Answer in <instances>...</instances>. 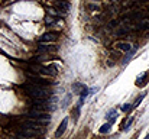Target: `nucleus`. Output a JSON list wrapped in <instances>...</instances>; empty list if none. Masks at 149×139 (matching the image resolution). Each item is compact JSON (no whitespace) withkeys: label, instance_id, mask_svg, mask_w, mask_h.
<instances>
[{"label":"nucleus","instance_id":"1","mask_svg":"<svg viewBox=\"0 0 149 139\" xmlns=\"http://www.w3.org/2000/svg\"><path fill=\"white\" fill-rule=\"evenodd\" d=\"M23 89L31 97H49L51 96V90L48 89V86H39L36 83H26L23 84Z\"/></svg>","mask_w":149,"mask_h":139},{"label":"nucleus","instance_id":"2","mask_svg":"<svg viewBox=\"0 0 149 139\" xmlns=\"http://www.w3.org/2000/svg\"><path fill=\"white\" fill-rule=\"evenodd\" d=\"M31 70L35 71L36 74H45V75H51V77L56 75V68L52 65H35V64H32Z\"/></svg>","mask_w":149,"mask_h":139},{"label":"nucleus","instance_id":"3","mask_svg":"<svg viewBox=\"0 0 149 139\" xmlns=\"http://www.w3.org/2000/svg\"><path fill=\"white\" fill-rule=\"evenodd\" d=\"M29 117L35 119V120H51V116L45 110H39V109H35V107L29 112Z\"/></svg>","mask_w":149,"mask_h":139},{"label":"nucleus","instance_id":"4","mask_svg":"<svg viewBox=\"0 0 149 139\" xmlns=\"http://www.w3.org/2000/svg\"><path fill=\"white\" fill-rule=\"evenodd\" d=\"M26 75L31 78V81L32 83H36V84H39V86H49L51 81H47L45 78H42V77H39L38 74H32V73H26Z\"/></svg>","mask_w":149,"mask_h":139},{"label":"nucleus","instance_id":"5","mask_svg":"<svg viewBox=\"0 0 149 139\" xmlns=\"http://www.w3.org/2000/svg\"><path fill=\"white\" fill-rule=\"evenodd\" d=\"M17 135H19L20 138H35V136L39 135V132H38V131H33V128H32V129H31V128H23Z\"/></svg>","mask_w":149,"mask_h":139},{"label":"nucleus","instance_id":"6","mask_svg":"<svg viewBox=\"0 0 149 139\" xmlns=\"http://www.w3.org/2000/svg\"><path fill=\"white\" fill-rule=\"evenodd\" d=\"M41 44L42 42H56L58 41V35L55 34V32H47V34H44L42 36H39V39H38Z\"/></svg>","mask_w":149,"mask_h":139},{"label":"nucleus","instance_id":"7","mask_svg":"<svg viewBox=\"0 0 149 139\" xmlns=\"http://www.w3.org/2000/svg\"><path fill=\"white\" fill-rule=\"evenodd\" d=\"M55 6L58 9V15H67V12L70 10V3L65 0H58Z\"/></svg>","mask_w":149,"mask_h":139},{"label":"nucleus","instance_id":"8","mask_svg":"<svg viewBox=\"0 0 149 139\" xmlns=\"http://www.w3.org/2000/svg\"><path fill=\"white\" fill-rule=\"evenodd\" d=\"M67 125H68V117L62 119L61 125L58 126V129H56V132H55V136H56V138H59L61 135H64V132H65V129H67Z\"/></svg>","mask_w":149,"mask_h":139},{"label":"nucleus","instance_id":"9","mask_svg":"<svg viewBox=\"0 0 149 139\" xmlns=\"http://www.w3.org/2000/svg\"><path fill=\"white\" fill-rule=\"evenodd\" d=\"M130 44L129 42H116L114 44V48L117 49V51H122V52H127V51H130Z\"/></svg>","mask_w":149,"mask_h":139},{"label":"nucleus","instance_id":"10","mask_svg":"<svg viewBox=\"0 0 149 139\" xmlns=\"http://www.w3.org/2000/svg\"><path fill=\"white\" fill-rule=\"evenodd\" d=\"M38 52H41V54H42V52H52V54H54V52H56V48L54 45L39 46V48H38Z\"/></svg>","mask_w":149,"mask_h":139},{"label":"nucleus","instance_id":"11","mask_svg":"<svg viewBox=\"0 0 149 139\" xmlns=\"http://www.w3.org/2000/svg\"><path fill=\"white\" fill-rule=\"evenodd\" d=\"M135 29H136V31H142V32L149 31V23L148 22H141V23L135 25Z\"/></svg>","mask_w":149,"mask_h":139},{"label":"nucleus","instance_id":"12","mask_svg":"<svg viewBox=\"0 0 149 139\" xmlns=\"http://www.w3.org/2000/svg\"><path fill=\"white\" fill-rule=\"evenodd\" d=\"M83 87H84V84H81V83H74V84H72V93H74V94H80V92L83 90Z\"/></svg>","mask_w":149,"mask_h":139},{"label":"nucleus","instance_id":"13","mask_svg":"<svg viewBox=\"0 0 149 139\" xmlns=\"http://www.w3.org/2000/svg\"><path fill=\"white\" fill-rule=\"evenodd\" d=\"M87 10H90V12H100V6L97 3H88L87 4Z\"/></svg>","mask_w":149,"mask_h":139},{"label":"nucleus","instance_id":"14","mask_svg":"<svg viewBox=\"0 0 149 139\" xmlns=\"http://www.w3.org/2000/svg\"><path fill=\"white\" fill-rule=\"evenodd\" d=\"M110 128H111V123L109 122V123H104L101 128H100V133H107V132H110Z\"/></svg>","mask_w":149,"mask_h":139},{"label":"nucleus","instance_id":"15","mask_svg":"<svg viewBox=\"0 0 149 139\" xmlns=\"http://www.w3.org/2000/svg\"><path fill=\"white\" fill-rule=\"evenodd\" d=\"M55 22H56V17L55 16H47L45 17V23L47 25H54Z\"/></svg>","mask_w":149,"mask_h":139},{"label":"nucleus","instance_id":"16","mask_svg":"<svg viewBox=\"0 0 149 139\" xmlns=\"http://www.w3.org/2000/svg\"><path fill=\"white\" fill-rule=\"evenodd\" d=\"M148 77H149V73H146V74L143 75V78H139V80H138L136 86H139V87H141V86H143V84L146 83V78H148Z\"/></svg>","mask_w":149,"mask_h":139},{"label":"nucleus","instance_id":"17","mask_svg":"<svg viewBox=\"0 0 149 139\" xmlns=\"http://www.w3.org/2000/svg\"><path fill=\"white\" fill-rule=\"evenodd\" d=\"M143 97H145V93H143V94H141V96H139V97L136 98V101H135V106H138V104H139V103L142 101V98H143Z\"/></svg>","mask_w":149,"mask_h":139},{"label":"nucleus","instance_id":"18","mask_svg":"<svg viewBox=\"0 0 149 139\" xmlns=\"http://www.w3.org/2000/svg\"><path fill=\"white\" fill-rule=\"evenodd\" d=\"M114 115H116V110H110V112L106 115V117H109V119H110V117H113Z\"/></svg>","mask_w":149,"mask_h":139},{"label":"nucleus","instance_id":"19","mask_svg":"<svg viewBox=\"0 0 149 139\" xmlns=\"http://www.w3.org/2000/svg\"><path fill=\"white\" fill-rule=\"evenodd\" d=\"M132 122H133V117H130V120L126 123V126H125V131H127L129 128H130V125H132Z\"/></svg>","mask_w":149,"mask_h":139},{"label":"nucleus","instance_id":"20","mask_svg":"<svg viewBox=\"0 0 149 139\" xmlns=\"http://www.w3.org/2000/svg\"><path fill=\"white\" fill-rule=\"evenodd\" d=\"M129 109H130V104H125V106L122 107V110H123V112H127Z\"/></svg>","mask_w":149,"mask_h":139},{"label":"nucleus","instance_id":"21","mask_svg":"<svg viewBox=\"0 0 149 139\" xmlns=\"http://www.w3.org/2000/svg\"><path fill=\"white\" fill-rule=\"evenodd\" d=\"M116 25H117V22H116V20H111V22L109 23V26H110V28H114Z\"/></svg>","mask_w":149,"mask_h":139},{"label":"nucleus","instance_id":"22","mask_svg":"<svg viewBox=\"0 0 149 139\" xmlns=\"http://www.w3.org/2000/svg\"><path fill=\"white\" fill-rule=\"evenodd\" d=\"M111 1H117V0H111Z\"/></svg>","mask_w":149,"mask_h":139}]
</instances>
